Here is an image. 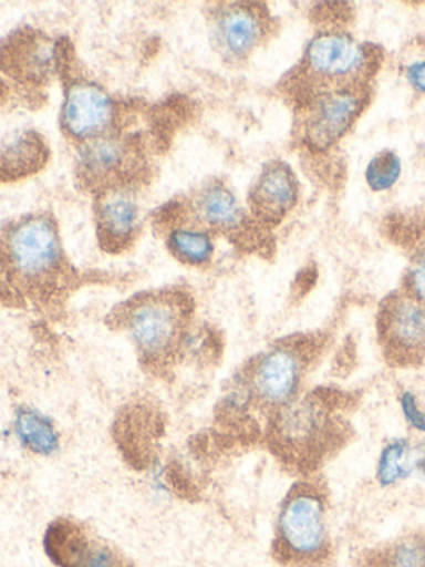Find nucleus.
Masks as SVG:
<instances>
[{
    "label": "nucleus",
    "instance_id": "f257e3e1",
    "mask_svg": "<svg viewBox=\"0 0 425 567\" xmlns=\"http://www.w3.org/2000/svg\"><path fill=\"white\" fill-rule=\"evenodd\" d=\"M381 65L377 49L362 44L338 29L319 32L305 45L304 55L292 72V97L321 91L371 89Z\"/></svg>",
    "mask_w": 425,
    "mask_h": 567
},
{
    "label": "nucleus",
    "instance_id": "f03ea898",
    "mask_svg": "<svg viewBox=\"0 0 425 567\" xmlns=\"http://www.w3.org/2000/svg\"><path fill=\"white\" fill-rule=\"evenodd\" d=\"M189 318V301L178 291L139 295L122 313L139 357L155 368L166 367L182 350Z\"/></svg>",
    "mask_w": 425,
    "mask_h": 567
},
{
    "label": "nucleus",
    "instance_id": "7ed1b4c3",
    "mask_svg": "<svg viewBox=\"0 0 425 567\" xmlns=\"http://www.w3.org/2000/svg\"><path fill=\"white\" fill-rule=\"evenodd\" d=\"M0 264L7 277L30 293L55 287L63 271L55 224L37 215L10 227L0 247Z\"/></svg>",
    "mask_w": 425,
    "mask_h": 567
},
{
    "label": "nucleus",
    "instance_id": "20e7f679",
    "mask_svg": "<svg viewBox=\"0 0 425 567\" xmlns=\"http://www.w3.org/2000/svg\"><path fill=\"white\" fill-rule=\"evenodd\" d=\"M269 433L281 456L311 463L324 456L338 434L334 404L324 394H301L272 413Z\"/></svg>",
    "mask_w": 425,
    "mask_h": 567
},
{
    "label": "nucleus",
    "instance_id": "39448f33",
    "mask_svg": "<svg viewBox=\"0 0 425 567\" xmlns=\"http://www.w3.org/2000/svg\"><path fill=\"white\" fill-rule=\"evenodd\" d=\"M371 101V89L321 91L294 99L296 131L312 154H324L349 134Z\"/></svg>",
    "mask_w": 425,
    "mask_h": 567
},
{
    "label": "nucleus",
    "instance_id": "423d86ee",
    "mask_svg": "<svg viewBox=\"0 0 425 567\" xmlns=\"http://www.w3.org/2000/svg\"><path fill=\"white\" fill-rule=\"evenodd\" d=\"M276 547L282 557L294 563H314L328 553V507L318 487L299 484L282 501Z\"/></svg>",
    "mask_w": 425,
    "mask_h": 567
},
{
    "label": "nucleus",
    "instance_id": "0eeeda50",
    "mask_svg": "<svg viewBox=\"0 0 425 567\" xmlns=\"http://www.w3.org/2000/svg\"><path fill=\"white\" fill-rule=\"evenodd\" d=\"M311 351V341H282L259 354L246 374L255 403L274 413L301 396Z\"/></svg>",
    "mask_w": 425,
    "mask_h": 567
},
{
    "label": "nucleus",
    "instance_id": "6e6552de",
    "mask_svg": "<svg viewBox=\"0 0 425 567\" xmlns=\"http://www.w3.org/2000/svg\"><path fill=\"white\" fill-rule=\"evenodd\" d=\"M377 333L384 357L397 367L425 360V307L405 295H391L381 305Z\"/></svg>",
    "mask_w": 425,
    "mask_h": 567
},
{
    "label": "nucleus",
    "instance_id": "1a4fd4ad",
    "mask_svg": "<svg viewBox=\"0 0 425 567\" xmlns=\"http://www.w3.org/2000/svg\"><path fill=\"white\" fill-rule=\"evenodd\" d=\"M43 544L59 567H133L118 550L70 519L50 524Z\"/></svg>",
    "mask_w": 425,
    "mask_h": 567
},
{
    "label": "nucleus",
    "instance_id": "9d476101",
    "mask_svg": "<svg viewBox=\"0 0 425 567\" xmlns=\"http://www.w3.org/2000/svg\"><path fill=\"white\" fill-rule=\"evenodd\" d=\"M113 102L102 89L76 82L66 91L62 127L75 141L92 142L105 137L113 122Z\"/></svg>",
    "mask_w": 425,
    "mask_h": 567
},
{
    "label": "nucleus",
    "instance_id": "9b49d317",
    "mask_svg": "<svg viewBox=\"0 0 425 567\" xmlns=\"http://www.w3.org/2000/svg\"><path fill=\"white\" fill-rule=\"evenodd\" d=\"M299 184L294 172L281 161L265 165L249 192V210L262 225H278L296 207Z\"/></svg>",
    "mask_w": 425,
    "mask_h": 567
},
{
    "label": "nucleus",
    "instance_id": "f8f14e48",
    "mask_svg": "<svg viewBox=\"0 0 425 567\" xmlns=\"http://www.w3.org/2000/svg\"><path fill=\"white\" fill-rule=\"evenodd\" d=\"M269 21L265 9L252 4H232L219 12L215 35L221 54L229 61H245L265 41Z\"/></svg>",
    "mask_w": 425,
    "mask_h": 567
},
{
    "label": "nucleus",
    "instance_id": "ddd939ff",
    "mask_svg": "<svg viewBox=\"0 0 425 567\" xmlns=\"http://www.w3.org/2000/svg\"><path fill=\"white\" fill-rule=\"evenodd\" d=\"M139 228V210L133 195L113 192L100 202L99 238L105 250H125Z\"/></svg>",
    "mask_w": 425,
    "mask_h": 567
},
{
    "label": "nucleus",
    "instance_id": "4468645a",
    "mask_svg": "<svg viewBox=\"0 0 425 567\" xmlns=\"http://www.w3.org/2000/svg\"><path fill=\"white\" fill-rule=\"evenodd\" d=\"M126 145L115 137H102L86 142L80 154L79 171L83 181L100 184L118 177L126 162Z\"/></svg>",
    "mask_w": 425,
    "mask_h": 567
},
{
    "label": "nucleus",
    "instance_id": "2eb2a0df",
    "mask_svg": "<svg viewBox=\"0 0 425 567\" xmlns=\"http://www.w3.org/2000/svg\"><path fill=\"white\" fill-rule=\"evenodd\" d=\"M199 220L212 230L232 234L241 230L246 214L239 207L235 195L221 184L208 185L196 198Z\"/></svg>",
    "mask_w": 425,
    "mask_h": 567
},
{
    "label": "nucleus",
    "instance_id": "dca6fc26",
    "mask_svg": "<svg viewBox=\"0 0 425 567\" xmlns=\"http://www.w3.org/2000/svg\"><path fill=\"white\" fill-rule=\"evenodd\" d=\"M49 152L39 135L25 132L0 151V182L19 181L45 165Z\"/></svg>",
    "mask_w": 425,
    "mask_h": 567
},
{
    "label": "nucleus",
    "instance_id": "f3484780",
    "mask_svg": "<svg viewBox=\"0 0 425 567\" xmlns=\"http://www.w3.org/2000/svg\"><path fill=\"white\" fill-rule=\"evenodd\" d=\"M13 434L19 443L39 456H52L60 450L55 424L35 408H20L13 417Z\"/></svg>",
    "mask_w": 425,
    "mask_h": 567
},
{
    "label": "nucleus",
    "instance_id": "a211bd4d",
    "mask_svg": "<svg viewBox=\"0 0 425 567\" xmlns=\"http://www.w3.org/2000/svg\"><path fill=\"white\" fill-rule=\"evenodd\" d=\"M415 443L411 437L395 436L382 444L375 461V481L384 489L414 477Z\"/></svg>",
    "mask_w": 425,
    "mask_h": 567
},
{
    "label": "nucleus",
    "instance_id": "6ab92c4d",
    "mask_svg": "<svg viewBox=\"0 0 425 567\" xmlns=\"http://www.w3.org/2000/svg\"><path fill=\"white\" fill-rule=\"evenodd\" d=\"M169 251L179 261L193 267H201L211 260L215 245L211 235L206 231L189 230V228H176L168 235L166 240Z\"/></svg>",
    "mask_w": 425,
    "mask_h": 567
},
{
    "label": "nucleus",
    "instance_id": "aec40b11",
    "mask_svg": "<svg viewBox=\"0 0 425 567\" xmlns=\"http://www.w3.org/2000/svg\"><path fill=\"white\" fill-rule=\"evenodd\" d=\"M402 174V162L395 152L384 151L374 155L365 167V182L372 192H387L397 184Z\"/></svg>",
    "mask_w": 425,
    "mask_h": 567
},
{
    "label": "nucleus",
    "instance_id": "412c9836",
    "mask_svg": "<svg viewBox=\"0 0 425 567\" xmlns=\"http://www.w3.org/2000/svg\"><path fill=\"white\" fill-rule=\"evenodd\" d=\"M381 567H425V536L404 537L385 550Z\"/></svg>",
    "mask_w": 425,
    "mask_h": 567
},
{
    "label": "nucleus",
    "instance_id": "4be33fe9",
    "mask_svg": "<svg viewBox=\"0 0 425 567\" xmlns=\"http://www.w3.org/2000/svg\"><path fill=\"white\" fill-rule=\"evenodd\" d=\"M425 307V247L418 248L402 280V290Z\"/></svg>",
    "mask_w": 425,
    "mask_h": 567
},
{
    "label": "nucleus",
    "instance_id": "5701e85b",
    "mask_svg": "<svg viewBox=\"0 0 425 567\" xmlns=\"http://www.w3.org/2000/svg\"><path fill=\"white\" fill-rule=\"evenodd\" d=\"M398 410H401L402 420L407 424L412 433L425 437V408L418 401L414 391L404 390L397 396Z\"/></svg>",
    "mask_w": 425,
    "mask_h": 567
},
{
    "label": "nucleus",
    "instance_id": "b1692460",
    "mask_svg": "<svg viewBox=\"0 0 425 567\" xmlns=\"http://www.w3.org/2000/svg\"><path fill=\"white\" fill-rule=\"evenodd\" d=\"M407 84L418 94L425 95V61H415L404 69Z\"/></svg>",
    "mask_w": 425,
    "mask_h": 567
},
{
    "label": "nucleus",
    "instance_id": "393cba45",
    "mask_svg": "<svg viewBox=\"0 0 425 567\" xmlns=\"http://www.w3.org/2000/svg\"><path fill=\"white\" fill-rule=\"evenodd\" d=\"M414 477H418V480L425 481V441L415 443Z\"/></svg>",
    "mask_w": 425,
    "mask_h": 567
}]
</instances>
